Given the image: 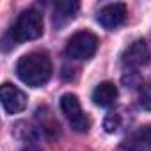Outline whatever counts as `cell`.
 Here are the masks:
<instances>
[{"label": "cell", "mask_w": 151, "mask_h": 151, "mask_svg": "<svg viewBox=\"0 0 151 151\" xmlns=\"http://www.w3.org/2000/svg\"><path fill=\"white\" fill-rule=\"evenodd\" d=\"M16 73L23 84L30 87H41L52 77V60L43 52H30L18 60Z\"/></svg>", "instance_id": "cell-1"}, {"label": "cell", "mask_w": 151, "mask_h": 151, "mask_svg": "<svg viewBox=\"0 0 151 151\" xmlns=\"http://www.w3.org/2000/svg\"><path fill=\"white\" fill-rule=\"evenodd\" d=\"M43 30H45L43 14L36 9H27L13 23V27L9 30V37L14 45H22V43L41 37Z\"/></svg>", "instance_id": "cell-2"}, {"label": "cell", "mask_w": 151, "mask_h": 151, "mask_svg": "<svg viewBox=\"0 0 151 151\" xmlns=\"http://www.w3.org/2000/svg\"><path fill=\"white\" fill-rule=\"evenodd\" d=\"M98 48V37L89 30L75 32L66 45V55L75 60H86L91 59L96 53Z\"/></svg>", "instance_id": "cell-3"}, {"label": "cell", "mask_w": 151, "mask_h": 151, "mask_svg": "<svg viewBox=\"0 0 151 151\" xmlns=\"http://www.w3.org/2000/svg\"><path fill=\"white\" fill-rule=\"evenodd\" d=\"M60 109L66 116V119L69 121L71 128L75 132H87L91 128V119L86 116V112L82 110V105L78 101V98L75 94H62L60 98Z\"/></svg>", "instance_id": "cell-4"}, {"label": "cell", "mask_w": 151, "mask_h": 151, "mask_svg": "<svg viewBox=\"0 0 151 151\" xmlns=\"http://www.w3.org/2000/svg\"><path fill=\"white\" fill-rule=\"evenodd\" d=\"M149 60H151V52H149L146 41H142V39L133 41L123 52V59H121L123 66L126 69H130V71H133V69H137L140 66H146Z\"/></svg>", "instance_id": "cell-5"}, {"label": "cell", "mask_w": 151, "mask_h": 151, "mask_svg": "<svg viewBox=\"0 0 151 151\" xmlns=\"http://www.w3.org/2000/svg\"><path fill=\"white\" fill-rule=\"evenodd\" d=\"M0 96H2V105L4 110L7 114H18L25 109L27 105V96L22 89H18L16 86L6 82L0 89Z\"/></svg>", "instance_id": "cell-6"}, {"label": "cell", "mask_w": 151, "mask_h": 151, "mask_svg": "<svg viewBox=\"0 0 151 151\" xmlns=\"http://www.w3.org/2000/svg\"><path fill=\"white\" fill-rule=\"evenodd\" d=\"M126 20V6L121 2H114L109 4L105 7L100 9L98 13V22L101 27H105L107 30H114L119 25H123Z\"/></svg>", "instance_id": "cell-7"}, {"label": "cell", "mask_w": 151, "mask_h": 151, "mask_svg": "<svg viewBox=\"0 0 151 151\" xmlns=\"http://www.w3.org/2000/svg\"><path fill=\"white\" fill-rule=\"evenodd\" d=\"M121 147L123 151H151V124L132 133Z\"/></svg>", "instance_id": "cell-8"}, {"label": "cell", "mask_w": 151, "mask_h": 151, "mask_svg": "<svg viewBox=\"0 0 151 151\" xmlns=\"http://www.w3.org/2000/svg\"><path fill=\"white\" fill-rule=\"evenodd\" d=\"M78 9H80L78 2H57L53 6V25L57 29L64 27L77 16Z\"/></svg>", "instance_id": "cell-9"}, {"label": "cell", "mask_w": 151, "mask_h": 151, "mask_svg": "<svg viewBox=\"0 0 151 151\" xmlns=\"http://www.w3.org/2000/svg\"><path fill=\"white\" fill-rule=\"evenodd\" d=\"M117 100V87L112 82H101L93 91V101L100 107H110Z\"/></svg>", "instance_id": "cell-10"}, {"label": "cell", "mask_w": 151, "mask_h": 151, "mask_svg": "<svg viewBox=\"0 0 151 151\" xmlns=\"http://www.w3.org/2000/svg\"><path fill=\"white\" fill-rule=\"evenodd\" d=\"M139 105L146 110H151V82H146L139 87Z\"/></svg>", "instance_id": "cell-11"}, {"label": "cell", "mask_w": 151, "mask_h": 151, "mask_svg": "<svg viewBox=\"0 0 151 151\" xmlns=\"http://www.w3.org/2000/svg\"><path fill=\"white\" fill-rule=\"evenodd\" d=\"M103 126H105V132H107V133L117 132V128L121 126V117H119V114H117V112H110V114L105 117Z\"/></svg>", "instance_id": "cell-12"}, {"label": "cell", "mask_w": 151, "mask_h": 151, "mask_svg": "<svg viewBox=\"0 0 151 151\" xmlns=\"http://www.w3.org/2000/svg\"><path fill=\"white\" fill-rule=\"evenodd\" d=\"M25 151H39V149H25Z\"/></svg>", "instance_id": "cell-13"}]
</instances>
